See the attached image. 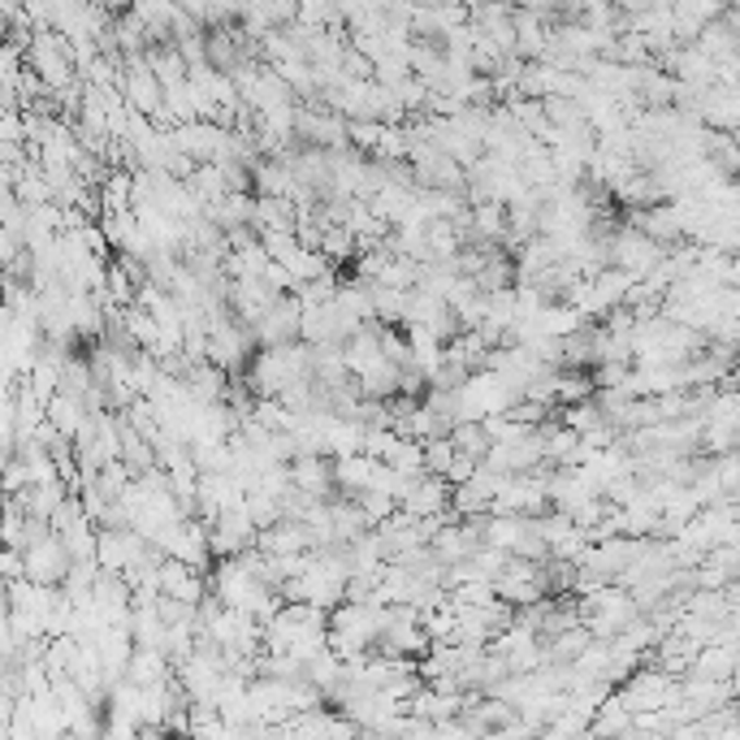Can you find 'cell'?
Segmentation results:
<instances>
[{
    "label": "cell",
    "instance_id": "cell-3",
    "mask_svg": "<svg viewBox=\"0 0 740 740\" xmlns=\"http://www.w3.org/2000/svg\"><path fill=\"white\" fill-rule=\"evenodd\" d=\"M728 13V0H671V17H676V39L680 44H697V35L719 22Z\"/></svg>",
    "mask_w": 740,
    "mask_h": 740
},
{
    "label": "cell",
    "instance_id": "cell-11",
    "mask_svg": "<svg viewBox=\"0 0 740 740\" xmlns=\"http://www.w3.org/2000/svg\"><path fill=\"white\" fill-rule=\"evenodd\" d=\"M477 473H481V459H473V455H464V451H459V455H455V464L446 468V481H451V486H464V481H473Z\"/></svg>",
    "mask_w": 740,
    "mask_h": 740
},
{
    "label": "cell",
    "instance_id": "cell-10",
    "mask_svg": "<svg viewBox=\"0 0 740 740\" xmlns=\"http://www.w3.org/2000/svg\"><path fill=\"white\" fill-rule=\"evenodd\" d=\"M381 130H385V122H377V118H351V143L372 152L381 143Z\"/></svg>",
    "mask_w": 740,
    "mask_h": 740
},
{
    "label": "cell",
    "instance_id": "cell-8",
    "mask_svg": "<svg viewBox=\"0 0 740 740\" xmlns=\"http://www.w3.org/2000/svg\"><path fill=\"white\" fill-rule=\"evenodd\" d=\"M321 251H325V255H330V264L338 268V264H347V260L360 251V239H356V230H351V226H330Z\"/></svg>",
    "mask_w": 740,
    "mask_h": 740
},
{
    "label": "cell",
    "instance_id": "cell-6",
    "mask_svg": "<svg viewBox=\"0 0 740 740\" xmlns=\"http://www.w3.org/2000/svg\"><path fill=\"white\" fill-rule=\"evenodd\" d=\"M451 438H455V446H459L464 455H473V459H481V464H486V455L493 451V433L486 429V420H459V425L451 429Z\"/></svg>",
    "mask_w": 740,
    "mask_h": 740
},
{
    "label": "cell",
    "instance_id": "cell-5",
    "mask_svg": "<svg viewBox=\"0 0 740 740\" xmlns=\"http://www.w3.org/2000/svg\"><path fill=\"white\" fill-rule=\"evenodd\" d=\"M299 222V204L290 195H255V230H295Z\"/></svg>",
    "mask_w": 740,
    "mask_h": 740
},
{
    "label": "cell",
    "instance_id": "cell-7",
    "mask_svg": "<svg viewBox=\"0 0 740 740\" xmlns=\"http://www.w3.org/2000/svg\"><path fill=\"white\" fill-rule=\"evenodd\" d=\"M390 468H398L403 477H420V473H429L425 468V442L420 438H398V446L390 451V459H385Z\"/></svg>",
    "mask_w": 740,
    "mask_h": 740
},
{
    "label": "cell",
    "instance_id": "cell-1",
    "mask_svg": "<svg viewBox=\"0 0 740 740\" xmlns=\"http://www.w3.org/2000/svg\"><path fill=\"white\" fill-rule=\"evenodd\" d=\"M663 260H667V247L658 243V239H649L641 226H628V230L611 235V264L628 268L636 282H645Z\"/></svg>",
    "mask_w": 740,
    "mask_h": 740
},
{
    "label": "cell",
    "instance_id": "cell-2",
    "mask_svg": "<svg viewBox=\"0 0 740 740\" xmlns=\"http://www.w3.org/2000/svg\"><path fill=\"white\" fill-rule=\"evenodd\" d=\"M255 338L260 347H286L303 338V303L299 295H282L260 321H255Z\"/></svg>",
    "mask_w": 740,
    "mask_h": 740
},
{
    "label": "cell",
    "instance_id": "cell-9",
    "mask_svg": "<svg viewBox=\"0 0 740 740\" xmlns=\"http://www.w3.org/2000/svg\"><path fill=\"white\" fill-rule=\"evenodd\" d=\"M455 455H459L455 438H429V442H425V468L438 473V477H446V468L455 464Z\"/></svg>",
    "mask_w": 740,
    "mask_h": 740
},
{
    "label": "cell",
    "instance_id": "cell-4",
    "mask_svg": "<svg viewBox=\"0 0 740 740\" xmlns=\"http://www.w3.org/2000/svg\"><path fill=\"white\" fill-rule=\"evenodd\" d=\"M48 420L61 429V438H79L83 433V425L92 420V411H87V403H83V394H70V390H57L52 398H48Z\"/></svg>",
    "mask_w": 740,
    "mask_h": 740
}]
</instances>
